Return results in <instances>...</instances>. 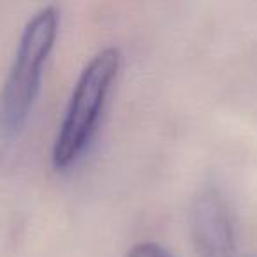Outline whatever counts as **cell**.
Wrapping results in <instances>:
<instances>
[{
    "mask_svg": "<svg viewBox=\"0 0 257 257\" xmlns=\"http://www.w3.org/2000/svg\"><path fill=\"white\" fill-rule=\"evenodd\" d=\"M60 11L55 6L41 8L27 22L9 74L0 92V133L13 140L25 127L39 93L43 69L55 46Z\"/></svg>",
    "mask_w": 257,
    "mask_h": 257,
    "instance_id": "6da1fadb",
    "label": "cell"
},
{
    "mask_svg": "<svg viewBox=\"0 0 257 257\" xmlns=\"http://www.w3.org/2000/svg\"><path fill=\"white\" fill-rule=\"evenodd\" d=\"M120 64V50L107 46L93 55L81 71L51 150V164L55 169H67L88 147L107 95L116 81Z\"/></svg>",
    "mask_w": 257,
    "mask_h": 257,
    "instance_id": "7a4b0ae2",
    "label": "cell"
},
{
    "mask_svg": "<svg viewBox=\"0 0 257 257\" xmlns=\"http://www.w3.org/2000/svg\"><path fill=\"white\" fill-rule=\"evenodd\" d=\"M190 238L197 257L236 255L234 217L217 187H204L190 206Z\"/></svg>",
    "mask_w": 257,
    "mask_h": 257,
    "instance_id": "3957f363",
    "label": "cell"
},
{
    "mask_svg": "<svg viewBox=\"0 0 257 257\" xmlns=\"http://www.w3.org/2000/svg\"><path fill=\"white\" fill-rule=\"evenodd\" d=\"M127 257H175L168 248L155 241H141L136 243L127 252Z\"/></svg>",
    "mask_w": 257,
    "mask_h": 257,
    "instance_id": "277c9868",
    "label": "cell"
}]
</instances>
